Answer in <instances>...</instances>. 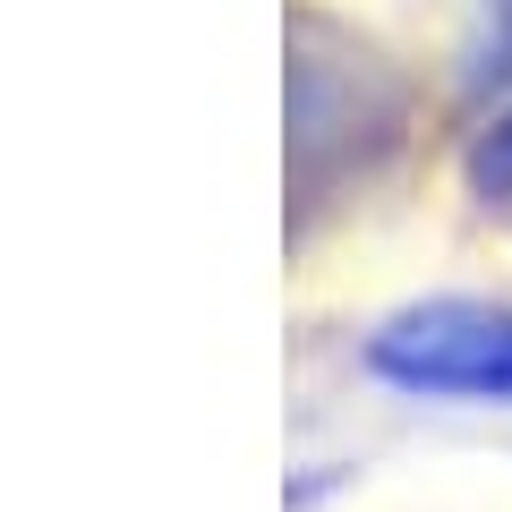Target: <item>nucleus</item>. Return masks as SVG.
<instances>
[{
  "mask_svg": "<svg viewBox=\"0 0 512 512\" xmlns=\"http://www.w3.org/2000/svg\"><path fill=\"white\" fill-rule=\"evenodd\" d=\"M402 77L342 26L299 18L291 26V180L299 197H325L350 171H367L393 137H402Z\"/></svg>",
  "mask_w": 512,
  "mask_h": 512,
  "instance_id": "nucleus-1",
  "label": "nucleus"
},
{
  "mask_svg": "<svg viewBox=\"0 0 512 512\" xmlns=\"http://www.w3.org/2000/svg\"><path fill=\"white\" fill-rule=\"evenodd\" d=\"M367 376L419 402H504L512 410V308L504 299H419L384 316Z\"/></svg>",
  "mask_w": 512,
  "mask_h": 512,
  "instance_id": "nucleus-2",
  "label": "nucleus"
},
{
  "mask_svg": "<svg viewBox=\"0 0 512 512\" xmlns=\"http://www.w3.org/2000/svg\"><path fill=\"white\" fill-rule=\"evenodd\" d=\"M461 171H470L478 205H512V103H504V111H495V120H487V128L470 137Z\"/></svg>",
  "mask_w": 512,
  "mask_h": 512,
  "instance_id": "nucleus-3",
  "label": "nucleus"
},
{
  "mask_svg": "<svg viewBox=\"0 0 512 512\" xmlns=\"http://www.w3.org/2000/svg\"><path fill=\"white\" fill-rule=\"evenodd\" d=\"M495 18H504V52H512V0H495Z\"/></svg>",
  "mask_w": 512,
  "mask_h": 512,
  "instance_id": "nucleus-4",
  "label": "nucleus"
}]
</instances>
